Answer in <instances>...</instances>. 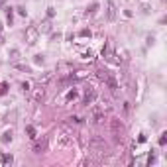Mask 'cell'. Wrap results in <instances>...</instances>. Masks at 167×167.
Here are the masks:
<instances>
[{"instance_id": "cell-26", "label": "cell", "mask_w": 167, "mask_h": 167, "mask_svg": "<svg viewBox=\"0 0 167 167\" xmlns=\"http://www.w3.org/2000/svg\"><path fill=\"white\" fill-rule=\"evenodd\" d=\"M22 90H30V83H22Z\"/></svg>"}, {"instance_id": "cell-19", "label": "cell", "mask_w": 167, "mask_h": 167, "mask_svg": "<svg viewBox=\"0 0 167 167\" xmlns=\"http://www.w3.org/2000/svg\"><path fill=\"white\" fill-rule=\"evenodd\" d=\"M69 120H71L73 124H83V118H79V116H71Z\"/></svg>"}, {"instance_id": "cell-22", "label": "cell", "mask_w": 167, "mask_h": 167, "mask_svg": "<svg viewBox=\"0 0 167 167\" xmlns=\"http://www.w3.org/2000/svg\"><path fill=\"white\" fill-rule=\"evenodd\" d=\"M79 35H81V37H90V30H81Z\"/></svg>"}, {"instance_id": "cell-23", "label": "cell", "mask_w": 167, "mask_h": 167, "mask_svg": "<svg viewBox=\"0 0 167 167\" xmlns=\"http://www.w3.org/2000/svg\"><path fill=\"white\" fill-rule=\"evenodd\" d=\"M96 10H98V4H92V6L89 8V14H94Z\"/></svg>"}, {"instance_id": "cell-15", "label": "cell", "mask_w": 167, "mask_h": 167, "mask_svg": "<svg viewBox=\"0 0 167 167\" xmlns=\"http://www.w3.org/2000/svg\"><path fill=\"white\" fill-rule=\"evenodd\" d=\"M43 61H45L43 55H35L33 57V63H35V65H43Z\"/></svg>"}, {"instance_id": "cell-14", "label": "cell", "mask_w": 167, "mask_h": 167, "mask_svg": "<svg viewBox=\"0 0 167 167\" xmlns=\"http://www.w3.org/2000/svg\"><path fill=\"white\" fill-rule=\"evenodd\" d=\"M26 134H28V138L35 140V128L33 126H26Z\"/></svg>"}, {"instance_id": "cell-3", "label": "cell", "mask_w": 167, "mask_h": 167, "mask_svg": "<svg viewBox=\"0 0 167 167\" xmlns=\"http://www.w3.org/2000/svg\"><path fill=\"white\" fill-rule=\"evenodd\" d=\"M73 144V136H71V134H59V136H57V145H59V147H67V145H71Z\"/></svg>"}, {"instance_id": "cell-20", "label": "cell", "mask_w": 167, "mask_h": 167, "mask_svg": "<svg viewBox=\"0 0 167 167\" xmlns=\"http://www.w3.org/2000/svg\"><path fill=\"white\" fill-rule=\"evenodd\" d=\"M18 55H20V49H10V57L12 59H16Z\"/></svg>"}, {"instance_id": "cell-13", "label": "cell", "mask_w": 167, "mask_h": 167, "mask_svg": "<svg viewBox=\"0 0 167 167\" xmlns=\"http://www.w3.org/2000/svg\"><path fill=\"white\" fill-rule=\"evenodd\" d=\"M77 96H79V92H77L75 89H73V90H69V92L65 94V100H75Z\"/></svg>"}, {"instance_id": "cell-10", "label": "cell", "mask_w": 167, "mask_h": 167, "mask_svg": "<svg viewBox=\"0 0 167 167\" xmlns=\"http://www.w3.org/2000/svg\"><path fill=\"white\" fill-rule=\"evenodd\" d=\"M39 32H43V33H49L51 32V24H49V20H45V22H41V28H37Z\"/></svg>"}, {"instance_id": "cell-17", "label": "cell", "mask_w": 167, "mask_h": 167, "mask_svg": "<svg viewBox=\"0 0 167 167\" xmlns=\"http://www.w3.org/2000/svg\"><path fill=\"white\" fill-rule=\"evenodd\" d=\"M14 67H16V69H20V71H26V73L30 71V67H28V65H22V63H16Z\"/></svg>"}, {"instance_id": "cell-25", "label": "cell", "mask_w": 167, "mask_h": 167, "mask_svg": "<svg viewBox=\"0 0 167 167\" xmlns=\"http://www.w3.org/2000/svg\"><path fill=\"white\" fill-rule=\"evenodd\" d=\"M145 140H147V138H145V136H144V134H140V138H138V142H140V144H144V142H145Z\"/></svg>"}, {"instance_id": "cell-18", "label": "cell", "mask_w": 167, "mask_h": 167, "mask_svg": "<svg viewBox=\"0 0 167 167\" xmlns=\"http://www.w3.org/2000/svg\"><path fill=\"white\" fill-rule=\"evenodd\" d=\"M6 90H8V85H6V83H2V85H0V96H4V94H6Z\"/></svg>"}, {"instance_id": "cell-11", "label": "cell", "mask_w": 167, "mask_h": 167, "mask_svg": "<svg viewBox=\"0 0 167 167\" xmlns=\"http://www.w3.org/2000/svg\"><path fill=\"white\" fill-rule=\"evenodd\" d=\"M0 142H2V144H8V142H12V130H10V132H4V134H2Z\"/></svg>"}, {"instance_id": "cell-2", "label": "cell", "mask_w": 167, "mask_h": 167, "mask_svg": "<svg viewBox=\"0 0 167 167\" xmlns=\"http://www.w3.org/2000/svg\"><path fill=\"white\" fill-rule=\"evenodd\" d=\"M37 37H39V30H37L35 26H30V28L26 30V41H28V45L37 43Z\"/></svg>"}, {"instance_id": "cell-9", "label": "cell", "mask_w": 167, "mask_h": 167, "mask_svg": "<svg viewBox=\"0 0 167 167\" xmlns=\"http://www.w3.org/2000/svg\"><path fill=\"white\" fill-rule=\"evenodd\" d=\"M0 161H2V165L6 167V165H12L14 163V157H12V153H2L0 155Z\"/></svg>"}, {"instance_id": "cell-1", "label": "cell", "mask_w": 167, "mask_h": 167, "mask_svg": "<svg viewBox=\"0 0 167 167\" xmlns=\"http://www.w3.org/2000/svg\"><path fill=\"white\" fill-rule=\"evenodd\" d=\"M89 147L94 151V153H102V151H104L108 145H106V142H104L102 138H98V136H92V138L89 140Z\"/></svg>"}, {"instance_id": "cell-6", "label": "cell", "mask_w": 167, "mask_h": 167, "mask_svg": "<svg viewBox=\"0 0 167 167\" xmlns=\"http://www.w3.org/2000/svg\"><path fill=\"white\" fill-rule=\"evenodd\" d=\"M102 57H104V59H108V61H114V49H112L110 41L102 47Z\"/></svg>"}, {"instance_id": "cell-27", "label": "cell", "mask_w": 167, "mask_h": 167, "mask_svg": "<svg viewBox=\"0 0 167 167\" xmlns=\"http://www.w3.org/2000/svg\"><path fill=\"white\" fill-rule=\"evenodd\" d=\"M59 37H61V33H53V35H51V39H53V41H57Z\"/></svg>"}, {"instance_id": "cell-24", "label": "cell", "mask_w": 167, "mask_h": 167, "mask_svg": "<svg viewBox=\"0 0 167 167\" xmlns=\"http://www.w3.org/2000/svg\"><path fill=\"white\" fill-rule=\"evenodd\" d=\"M55 16V10L53 8H47V18H53Z\"/></svg>"}, {"instance_id": "cell-4", "label": "cell", "mask_w": 167, "mask_h": 167, "mask_svg": "<svg viewBox=\"0 0 167 167\" xmlns=\"http://www.w3.org/2000/svg\"><path fill=\"white\" fill-rule=\"evenodd\" d=\"M116 14H118V12H116V4H114L112 0H108V2H106V20H108V22H114V20H116Z\"/></svg>"}, {"instance_id": "cell-21", "label": "cell", "mask_w": 167, "mask_h": 167, "mask_svg": "<svg viewBox=\"0 0 167 167\" xmlns=\"http://www.w3.org/2000/svg\"><path fill=\"white\" fill-rule=\"evenodd\" d=\"M167 144V134H161V138H159V145H165Z\"/></svg>"}, {"instance_id": "cell-16", "label": "cell", "mask_w": 167, "mask_h": 167, "mask_svg": "<svg viewBox=\"0 0 167 167\" xmlns=\"http://www.w3.org/2000/svg\"><path fill=\"white\" fill-rule=\"evenodd\" d=\"M6 22H8V26H12V22H14V16H12V8H8V14H6Z\"/></svg>"}, {"instance_id": "cell-8", "label": "cell", "mask_w": 167, "mask_h": 167, "mask_svg": "<svg viewBox=\"0 0 167 167\" xmlns=\"http://www.w3.org/2000/svg\"><path fill=\"white\" fill-rule=\"evenodd\" d=\"M43 96H45V89H43V85H39L37 89L33 90V100L39 102V100H43Z\"/></svg>"}, {"instance_id": "cell-5", "label": "cell", "mask_w": 167, "mask_h": 167, "mask_svg": "<svg viewBox=\"0 0 167 167\" xmlns=\"http://www.w3.org/2000/svg\"><path fill=\"white\" fill-rule=\"evenodd\" d=\"M45 149H47V138H41L33 144V153H43Z\"/></svg>"}, {"instance_id": "cell-12", "label": "cell", "mask_w": 167, "mask_h": 167, "mask_svg": "<svg viewBox=\"0 0 167 167\" xmlns=\"http://www.w3.org/2000/svg\"><path fill=\"white\" fill-rule=\"evenodd\" d=\"M53 77V73H51V71H49V73H45L43 77H39L37 79V81H39V85H45V83H47V81H49V79Z\"/></svg>"}, {"instance_id": "cell-7", "label": "cell", "mask_w": 167, "mask_h": 167, "mask_svg": "<svg viewBox=\"0 0 167 167\" xmlns=\"http://www.w3.org/2000/svg\"><path fill=\"white\" fill-rule=\"evenodd\" d=\"M96 98V90L94 89H87L85 96H83V104H92V100Z\"/></svg>"}]
</instances>
